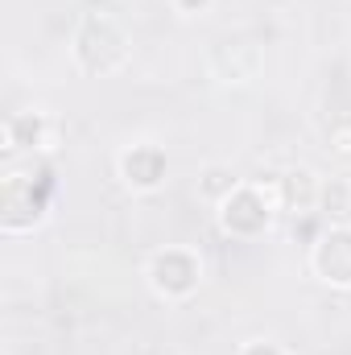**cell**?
Returning <instances> with one entry per match:
<instances>
[{
    "mask_svg": "<svg viewBox=\"0 0 351 355\" xmlns=\"http://www.w3.org/2000/svg\"><path fill=\"white\" fill-rule=\"evenodd\" d=\"M75 58L87 75H112L128 62V33L120 29L116 17L87 12L75 33Z\"/></svg>",
    "mask_w": 351,
    "mask_h": 355,
    "instance_id": "obj_1",
    "label": "cell"
},
{
    "mask_svg": "<svg viewBox=\"0 0 351 355\" xmlns=\"http://www.w3.org/2000/svg\"><path fill=\"white\" fill-rule=\"evenodd\" d=\"M50 170L42 174H8L0 186V227L4 232H33L50 211Z\"/></svg>",
    "mask_w": 351,
    "mask_h": 355,
    "instance_id": "obj_2",
    "label": "cell"
},
{
    "mask_svg": "<svg viewBox=\"0 0 351 355\" xmlns=\"http://www.w3.org/2000/svg\"><path fill=\"white\" fill-rule=\"evenodd\" d=\"M219 223H223L228 236H240V240L261 236L264 227L273 223L268 198H264L257 186H236V190L219 202Z\"/></svg>",
    "mask_w": 351,
    "mask_h": 355,
    "instance_id": "obj_3",
    "label": "cell"
},
{
    "mask_svg": "<svg viewBox=\"0 0 351 355\" xmlns=\"http://www.w3.org/2000/svg\"><path fill=\"white\" fill-rule=\"evenodd\" d=\"M149 281L162 297H190L203 281V265L186 248H166L149 261Z\"/></svg>",
    "mask_w": 351,
    "mask_h": 355,
    "instance_id": "obj_4",
    "label": "cell"
},
{
    "mask_svg": "<svg viewBox=\"0 0 351 355\" xmlns=\"http://www.w3.org/2000/svg\"><path fill=\"white\" fill-rule=\"evenodd\" d=\"M310 268L318 272V281H327L335 289H351V227L348 223H335V227H327L314 240Z\"/></svg>",
    "mask_w": 351,
    "mask_h": 355,
    "instance_id": "obj_5",
    "label": "cell"
},
{
    "mask_svg": "<svg viewBox=\"0 0 351 355\" xmlns=\"http://www.w3.org/2000/svg\"><path fill=\"white\" fill-rule=\"evenodd\" d=\"M120 178L132 190H157L166 178V149L157 145H132L120 153Z\"/></svg>",
    "mask_w": 351,
    "mask_h": 355,
    "instance_id": "obj_6",
    "label": "cell"
},
{
    "mask_svg": "<svg viewBox=\"0 0 351 355\" xmlns=\"http://www.w3.org/2000/svg\"><path fill=\"white\" fill-rule=\"evenodd\" d=\"M318 190H323V182L310 174V170H289V174L281 178V202H285V211H314L318 207Z\"/></svg>",
    "mask_w": 351,
    "mask_h": 355,
    "instance_id": "obj_7",
    "label": "cell"
},
{
    "mask_svg": "<svg viewBox=\"0 0 351 355\" xmlns=\"http://www.w3.org/2000/svg\"><path fill=\"white\" fill-rule=\"evenodd\" d=\"M46 141V116L42 112H17L4 124V149H37Z\"/></svg>",
    "mask_w": 351,
    "mask_h": 355,
    "instance_id": "obj_8",
    "label": "cell"
},
{
    "mask_svg": "<svg viewBox=\"0 0 351 355\" xmlns=\"http://www.w3.org/2000/svg\"><path fill=\"white\" fill-rule=\"evenodd\" d=\"M318 207H323L331 219H348L351 215V178H331V182H323Z\"/></svg>",
    "mask_w": 351,
    "mask_h": 355,
    "instance_id": "obj_9",
    "label": "cell"
},
{
    "mask_svg": "<svg viewBox=\"0 0 351 355\" xmlns=\"http://www.w3.org/2000/svg\"><path fill=\"white\" fill-rule=\"evenodd\" d=\"M236 186H240V178L232 174L228 166H207L203 178H198V190H203V198H211V202H223Z\"/></svg>",
    "mask_w": 351,
    "mask_h": 355,
    "instance_id": "obj_10",
    "label": "cell"
},
{
    "mask_svg": "<svg viewBox=\"0 0 351 355\" xmlns=\"http://www.w3.org/2000/svg\"><path fill=\"white\" fill-rule=\"evenodd\" d=\"M240 355H285V352H281L277 343H268V339H257V343H248Z\"/></svg>",
    "mask_w": 351,
    "mask_h": 355,
    "instance_id": "obj_11",
    "label": "cell"
},
{
    "mask_svg": "<svg viewBox=\"0 0 351 355\" xmlns=\"http://www.w3.org/2000/svg\"><path fill=\"white\" fill-rule=\"evenodd\" d=\"M178 12H186V17H194V12H207L211 8V0H174Z\"/></svg>",
    "mask_w": 351,
    "mask_h": 355,
    "instance_id": "obj_12",
    "label": "cell"
}]
</instances>
